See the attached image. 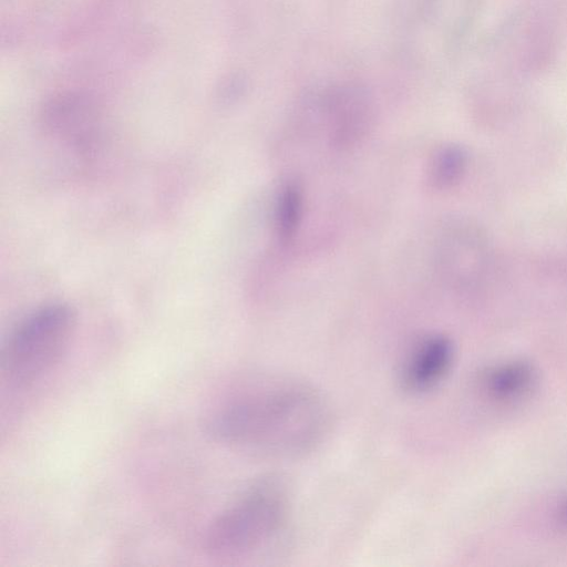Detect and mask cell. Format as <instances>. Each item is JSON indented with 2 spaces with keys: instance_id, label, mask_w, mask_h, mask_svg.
<instances>
[{
  "instance_id": "cell-1",
  "label": "cell",
  "mask_w": 567,
  "mask_h": 567,
  "mask_svg": "<svg viewBox=\"0 0 567 567\" xmlns=\"http://www.w3.org/2000/svg\"><path fill=\"white\" fill-rule=\"evenodd\" d=\"M330 425L328 403L312 385L284 375L249 380L204 416L214 441L258 455L286 458L312 451Z\"/></svg>"
},
{
  "instance_id": "cell-6",
  "label": "cell",
  "mask_w": 567,
  "mask_h": 567,
  "mask_svg": "<svg viewBox=\"0 0 567 567\" xmlns=\"http://www.w3.org/2000/svg\"><path fill=\"white\" fill-rule=\"evenodd\" d=\"M536 380L537 374L532 364L512 361L488 371L484 379V389L491 399L514 402L526 396L533 390Z\"/></svg>"
},
{
  "instance_id": "cell-4",
  "label": "cell",
  "mask_w": 567,
  "mask_h": 567,
  "mask_svg": "<svg viewBox=\"0 0 567 567\" xmlns=\"http://www.w3.org/2000/svg\"><path fill=\"white\" fill-rule=\"evenodd\" d=\"M454 360L452 341L442 334L417 340L408 351L400 368L402 388L423 393L435 388L447 374Z\"/></svg>"
},
{
  "instance_id": "cell-9",
  "label": "cell",
  "mask_w": 567,
  "mask_h": 567,
  "mask_svg": "<svg viewBox=\"0 0 567 567\" xmlns=\"http://www.w3.org/2000/svg\"><path fill=\"white\" fill-rule=\"evenodd\" d=\"M558 523L567 528V497L561 502L557 511Z\"/></svg>"
},
{
  "instance_id": "cell-8",
  "label": "cell",
  "mask_w": 567,
  "mask_h": 567,
  "mask_svg": "<svg viewBox=\"0 0 567 567\" xmlns=\"http://www.w3.org/2000/svg\"><path fill=\"white\" fill-rule=\"evenodd\" d=\"M466 166V154L462 147L447 145L440 148L431 158L427 181L436 189L454 185L463 175Z\"/></svg>"
},
{
  "instance_id": "cell-7",
  "label": "cell",
  "mask_w": 567,
  "mask_h": 567,
  "mask_svg": "<svg viewBox=\"0 0 567 567\" xmlns=\"http://www.w3.org/2000/svg\"><path fill=\"white\" fill-rule=\"evenodd\" d=\"M302 192L296 183L284 185L275 206V225L281 243L290 241L296 235L302 217Z\"/></svg>"
},
{
  "instance_id": "cell-3",
  "label": "cell",
  "mask_w": 567,
  "mask_h": 567,
  "mask_svg": "<svg viewBox=\"0 0 567 567\" xmlns=\"http://www.w3.org/2000/svg\"><path fill=\"white\" fill-rule=\"evenodd\" d=\"M76 312L68 303L44 305L21 319L1 351L3 378L28 386L51 372L65 355L76 330Z\"/></svg>"
},
{
  "instance_id": "cell-2",
  "label": "cell",
  "mask_w": 567,
  "mask_h": 567,
  "mask_svg": "<svg viewBox=\"0 0 567 567\" xmlns=\"http://www.w3.org/2000/svg\"><path fill=\"white\" fill-rule=\"evenodd\" d=\"M290 507L286 482L262 476L248 485L209 524L206 553L219 559L245 557L267 545L284 527Z\"/></svg>"
},
{
  "instance_id": "cell-5",
  "label": "cell",
  "mask_w": 567,
  "mask_h": 567,
  "mask_svg": "<svg viewBox=\"0 0 567 567\" xmlns=\"http://www.w3.org/2000/svg\"><path fill=\"white\" fill-rule=\"evenodd\" d=\"M331 138L339 146H349L364 134L371 110L363 92L346 89L328 99Z\"/></svg>"
}]
</instances>
